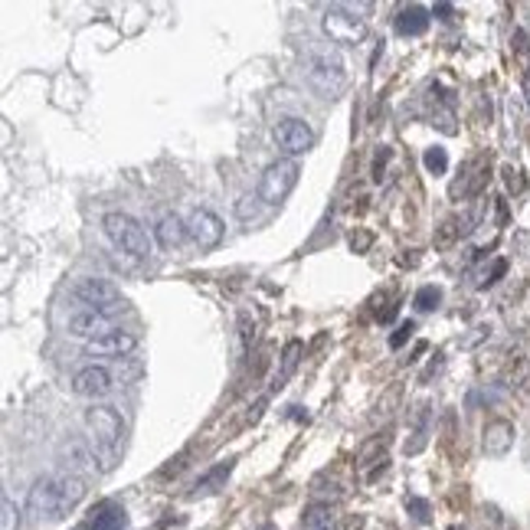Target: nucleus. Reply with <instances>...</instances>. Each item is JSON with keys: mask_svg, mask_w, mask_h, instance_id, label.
I'll use <instances>...</instances> for the list:
<instances>
[{"mask_svg": "<svg viewBox=\"0 0 530 530\" xmlns=\"http://www.w3.org/2000/svg\"><path fill=\"white\" fill-rule=\"evenodd\" d=\"M72 298L79 301L82 308L102 311V314H109V318H115L118 311H125V298H121V291L115 289L109 279H79L72 285Z\"/></svg>", "mask_w": 530, "mask_h": 530, "instance_id": "obj_4", "label": "nucleus"}, {"mask_svg": "<svg viewBox=\"0 0 530 530\" xmlns=\"http://www.w3.org/2000/svg\"><path fill=\"white\" fill-rule=\"evenodd\" d=\"M115 328L111 324V318L109 314H102V311H92V308H76L66 318V330H69L72 338H79V340H95V338H102V334H109V330Z\"/></svg>", "mask_w": 530, "mask_h": 530, "instance_id": "obj_11", "label": "nucleus"}, {"mask_svg": "<svg viewBox=\"0 0 530 530\" xmlns=\"http://www.w3.org/2000/svg\"><path fill=\"white\" fill-rule=\"evenodd\" d=\"M432 13H439L442 20H449V13H452V4H436V7H432Z\"/></svg>", "mask_w": 530, "mask_h": 530, "instance_id": "obj_28", "label": "nucleus"}, {"mask_svg": "<svg viewBox=\"0 0 530 530\" xmlns=\"http://www.w3.org/2000/svg\"><path fill=\"white\" fill-rule=\"evenodd\" d=\"M86 432H89V445H105V449H121L125 439V420L115 406H92L86 410Z\"/></svg>", "mask_w": 530, "mask_h": 530, "instance_id": "obj_5", "label": "nucleus"}, {"mask_svg": "<svg viewBox=\"0 0 530 530\" xmlns=\"http://www.w3.org/2000/svg\"><path fill=\"white\" fill-rule=\"evenodd\" d=\"M86 498V478L82 475H46L30 488L27 510L33 520H62L69 510L79 508Z\"/></svg>", "mask_w": 530, "mask_h": 530, "instance_id": "obj_1", "label": "nucleus"}, {"mask_svg": "<svg viewBox=\"0 0 530 530\" xmlns=\"http://www.w3.org/2000/svg\"><path fill=\"white\" fill-rule=\"evenodd\" d=\"M125 527V508L115 501H102L99 508L92 510L89 530H121Z\"/></svg>", "mask_w": 530, "mask_h": 530, "instance_id": "obj_17", "label": "nucleus"}, {"mask_svg": "<svg viewBox=\"0 0 530 530\" xmlns=\"http://www.w3.org/2000/svg\"><path fill=\"white\" fill-rule=\"evenodd\" d=\"M135 347H138V338H135L131 330L111 328L109 334L89 340V344H86V354H89V357H128Z\"/></svg>", "mask_w": 530, "mask_h": 530, "instance_id": "obj_12", "label": "nucleus"}, {"mask_svg": "<svg viewBox=\"0 0 530 530\" xmlns=\"http://www.w3.org/2000/svg\"><path fill=\"white\" fill-rule=\"evenodd\" d=\"M520 170H514V167H504V177H508V187L510 191H524V187H527V183H524V177H518Z\"/></svg>", "mask_w": 530, "mask_h": 530, "instance_id": "obj_25", "label": "nucleus"}, {"mask_svg": "<svg viewBox=\"0 0 530 530\" xmlns=\"http://www.w3.org/2000/svg\"><path fill=\"white\" fill-rule=\"evenodd\" d=\"M298 174H301L298 160H291V158L275 160V164H269V167H265V174H262V181H259V191H256V193L262 197V203H265V207H279V203L285 200L291 191H295Z\"/></svg>", "mask_w": 530, "mask_h": 530, "instance_id": "obj_6", "label": "nucleus"}, {"mask_svg": "<svg viewBox=\"0 0 530 530\" xmlns=\"http://www.w3.org/2000/svg\"><path fill=\"white\" fill-rule=\"evenodd\" d=\"M298 350H301V344H298V340H291L289 350H285V373L295 367V361H298Z\"/></svg>", "mask_w": 530, "mask_h": 530, "instance_id": "obj_26", "label": "nucleus"}, {"mask_svg": "<svg viewBox=\"0 0 530 530\" xmlns=\"http://www.w3.org/2000/svg\"><path fill=\"white\" fill-rule=\"evenodd\" d=\"M230 461H226V465H216V469L210 471V475H203L200 481H197V488H193V494H207V491H216V485H220L223 478H226V475H230Z\"/></svg>", "mask_w": 530, "mask_h": 530, "instance_id": "obj_21", "label": "nucleus"}, {"mask_svg": "<svg viewBox=\"0 0 530 530\" xmlns=\"http://www.w3.org/2000/svg\"><path fill=\"white\" fill-rule=\"evenodd\" d=\"M439 301H442V291L436 289V285H426V289L416 291L412 305H416L420 311H436V308H439Z\"/></svg>", "mask_w": 530, "mask_h": 530, "instance_id": "obj_23", "label": "nucleus"}, {"mask_svg": "<svg viewBox=\"0 0 530 530\" xmlns=\"http://www.w3.org/2000/svg\"><path fill=\"white\" fill-rule=\"evenodd\" d=\"M481 445H485V452L488 455H508L510 445H514V426H510L508 420H491L488 426H485V436H481Z\"/></svg>", "mask_w": 530, "mask_h": 530, "instance_id": "obj_15", "label": "nucleus"}, {"mask_svg": "<svg viewBox=\"0 0 530 530\" xmlns=\"http://www.w3.org/2000/svg\"><path fill=\"white\" fill-rule=\"evenodd\" d=\"M422 164H426V170L429 174H445L449 170V154H445V148H429L426 154H422Z\"/></svg>", "mask_w": 530, "mask_h": 530, "instance_id": "obj_20", "label": "nucleus"}, {"mask_svg": "<svg viewBox=\"0 0 530 530\" xmlns=\"http://www.w3.org/2000/svg\"><path fill=\"white\" fill-rule=\"evenodd\" d=\"M275 144H279V148L295 160L298 154H305V151L314 148V131H311L308 121L285 118V121L275 125Z\"/></svg>", "mask_w": 530, "mask_h": 530, "instance_id": "obj_8", "label": "nucleus"}, {"mask_svg": "<svg viewBox=\"0 0 530 530\" xmlns=\"http://www.w3.org/2000/svg\"><path fill=\"white\" fill-rule=\"evenodd\" d=\"M0 530H20V508L13 504L11 494L0 498Z\"/></svg>", "mask_w": 530, "mask_h": 530, "instance_id": "obj_19", "label": "nucleus"}, {"mask_svg": "<svg viewBox=\"0 0 530 530\" xmlns=\"http://www.w3.org/2000/svg\"><path fill=\"white\" fill-rule=\"evenodd\" d=\"M514 50H518L520 56H527V53H530V40H527V33H524V30L514 33Z\"/></svg>", "mask_w": 530, "mask_h": 530, "instance_id": "obj_27", "label": "nucleus"}, {"mask_svg": "<svg viewBox=\"0 0 530 530\" xmlns=\"http://www.w3.org/2000/svg\"><path fill=\"white\" fill-rule=\"evenodd\" d=\"M187 232H191V240L197 242L200 249H216V246L223 242L226 226H223V220L213 210L197 207V210L187 216Z\"/></svg>", "mask_w": 530, "mask_h": 530, "instance_id": "obj_9", "label": "nucleus"}, {"mask_svg": "<svg viewBox=\"0 0 530 530\" xmlns=\"http://www.w3.org/2000/svg\"><path fill=\"white\" fill-rule=\"evenodd\" d=\"M426 30H429V11L426 7L412 4V7L400 11V17H396V33L400 37H422Z\"/></svg>", "mask_w": 530, "mask_h": 530, "instance_id": "obj_16", "label": "nucleus"}, {"mask_svg": "<svg viewBox=\"0 0 530 530\" xmlns=\"http://www.w3.org/2000/svg\"><path fill=\"white\" fill-rule=\"evenodd\" d=\"M102 226H105V236L115 242V249H121L125 256H131V259H148L151 256L148 232H144V226L135 216L115 210L102 220Z\"/></svg>", "mask_w": 530, "mask_h": 530, "instance_id": "obj_3", "label": "nucleus"}, {"mask_svg": "<svg viewBox=\"0 0 530 530\" xmlns=\"http://www.w3.org/2000/svg\"><path fill=\"white\" fill-rule=\"evenodd\" d=\"M301 530H330V508H324V504H311V508L305 510Z\"/></svg>", "mask_w": 530, "mask_h": 530, "instance_id": "obj_18", "label": "nucleus"}, {"mask_svg": "<svg viewBox=\"0 0 530 530\" xmlns=\"http://www.w3.org/2000/svg\"><path fill=\"white\" fill-rule=\"evenodd\" d=\"M305 72H308V82L324 99H338L344 86H347L344 60L334 50H311L308 60H305Z\"/></svg>", "mask_w": 530, "mask_h": 530, "instance_id": "obj_2", "label": "nucleus"}, {"mask_svg": "<svg viewBox=\"0 0 530 530\" xmlns=\"http://www.w3.org/2000/svg\"><path fill=\"white\" fill-rule=\"evenodd\" d=\"M154 236H158L160 249H167V252H177L183 242L191 240L187 220H181L177 213H164V216L158 220V226H154Z\"/></svg>", "mask_w": 530, "mask_h": 530, "instance_id": "obj_13", "label": "nucleus"}, {"mask_svg": "<svg viewBox=\"0 0 530 530\" xmlns=\"http://www.w3.org/2000/svg\"><path fill=\"white\" fill-rule=\"evenodd\" d=\"M111 371L109 367H99V363H89V367H82L76 377H72V393L82 396V400H102V396H109L111 393Z\"/></svg>", "mask_w": 530, "mask_h": 530, "instance_id": "obj_10", "label": "nucleus"}, {"mask_svg": "<svg viewBox=\"0 0 530 530\" xmlns=\"http://www.w3.org/2000/svg\"><path fill=\"white\" fill-rule=\"evenodd\" d=\"M412 330H416V324H412V321H403L400 330H396V334L390 338V347H393V350H400L403 344H406V338H412Z\"/></svg>", "mask_w": 530, "mask_h": 530, "instance_id": "obj_24", "label": "nucleus"}, {"mask_svg": "<svg viewBox=\"0 0 530 530\" xmlns=\"http://www.w3.org/2000/svg\"><path fill=\"white\" fill-rule=\"evenodd\" d=\"M60 461L66 465V475H82V471H89L95 465V455H92L89 442L66 439L60 445Z\"/></svg>", "mask_w": 530, "mask_h": 530, "instance_id": "obj_14", "label": "nucleus"}, {"mask_svg": "<svg viewBox=\"0 0 530 530\" xmlns=\"http://www.w3.org/2000/svg\"><path fill=\"white\" fill-rule=\"evenodd\" d=\"M259 207H262L259 193H246V197H240V203H236V216H240L242 223H249L259 216Z\"/></svg>", "mask_w": 530, "mask_h": 530, "instance_id": "obj_22", "label": "nucleus"}, {"mask_svg": "<svg viewBox=\"0 0 530 530\" xmlns=\"http://www.w3.org/2000/svg\"><path fill=\"white\" fill-rule=\"evenodd\" d=\"M321 30L328 37L330 43L338 46H357V43L367 40V23L361 17H354V11L347 7H330L321 17Z\"/></svg>", "mask_w": 530, "mask_h": 530, "instance_id": "obj_7", "label": "nucleus"}]
</instances>
